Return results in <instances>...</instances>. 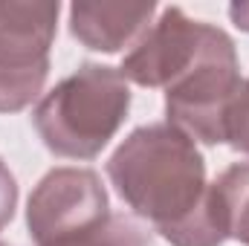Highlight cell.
I'll use <instances>...</instances> for the list:
<instances>
[{
	"instance_id": "cell-3",
	"label": "cell",
	"mask_w": 249,
	"mask_h": 246,
	"mask_svg": "<svg viewBox=\"0 0 249 246\" xmlns=\"http://www.w3.org/2000/svg\"><path fill=\"white\" fill-rule=\"evenodd\" d=\"M241 84L235 41L220 26L206 23L194 58L165 87L168 124L203 145L226 142V119Z\"/></svg>"
},
{
	"instance_id": "cell-4",
	"label": "cell",
	"mask_w": 249,
	"mask_h": 246,
	"mask_svg": "<svg viewBox=\"0 0 249 246\" xmlns=\"http://www.w3.org/2000/svg\"><path fill=\"white\" fill-rule=\"evenodd\" d=\"M58 12L53 0H0V113H18L41 96Z\"/></svg>"
},
{
	"instance_id": "cell-8",
	"label": "cell",
	"mask_w": 249,
	"mask_h": 246,
	"mask_svg": "<svg viewBox=\"0 0 249 246\" xmlns=\"http://www.w3.org/2000/svg\"><path fill=\"white\" fill-rule=\"evenodd\" d=\"M209 200L220 235L249 246V162L226 168L212 183Z\"/></svg>"
},
{
	"instance_id": "cell-13",
	"label": "cell",
	"mask_w": 249,
	"mask_h": 246,
	"mask_svg": "<svg viewBox=\"0 0 249 246\" xmlns=\"http://www.w3.org/2000/svg\"><path fill=\"white\" fill-rule=\"evenodd\" d=\"M0 246H3V244H0Z\"/></svg>"
},
{
	"instance_id": "cell-1",
	"label": "cell",
	"mask_w": 249,
	"mask_h": 246,
	"mask_svg": "<svg viewBox=\"0 0 249 246\" xmlns=\"http://www.w3.org/2000/svg\"><path fill=\"white\" fill-rule=\"evenodd\" d=\"M107 177L124 206L171 246H220L206 159L171 124L136 127L107 159Z\"/></svg>"
},
{
	"instance_id": "cell-7",
	"label": "cell",
	"mask_w": 249,
	"mask_h": 246,
	"mask_svg": "<svg viewBox=\"0 0 249 246\" xmlns=\"http://www.w3.org/2000/svg\"><path fill=\"white\" fill-rule=\"evenodd\" d=\"M157 12L154 0L139 3H72L70 6V32L87 50L119 53L151 26Z\"/></svg>"
},
{
	"instance_id": "cell-9",
	"label": "cell",
	"mask_w": 249,
	"mask_h": 246,
	"mask_svg": "<svg viewBox=\"0 0 249 246\" xmlns=\"http://www.w3.org/2000/svg\"><path fill=\"white\" fill-rule=\"evenodd\" d=\"M50 246H151V235L130 217L110 214L105 223H99L87 232L70 235L64 241H55Z\"/></svg>"
},
{
	"instance_id": "cell-10",
	"label": "cell",
	"mask_w": 249,
	"mask_h": 246,
	"mask_svg": "<svg viewBox=\"0 0 249 246\" xmlns=\"http://www.w3.org/2000/svg\"><path fill=\"white\" fill-rule=\"evenodd\" d=\"M226 142L235 151L249 154V78L241 84V93L235 96V105L229 110V119H226Z\"/></svg>"
},
{
	"instance_id": "cell-12",
	"label": "cell",
	"mask_w": 249,
	"mask_h": 246,
	"mask_svg": "<svg viewBox=\"0 0 249 246\" xmlns=\"http://www.w3.org/2000/svg\"><path fill=\"white\" fill-rule=\"evenodd\" d=\"M229 18L235 20L238 29L249 32V3H232V6H229Z\"/></svg>"
},
{
	"instance_id": "cell-2",
	"label": "cell",
	"mask_w": 249,
	"mask_h": 246,
	"mask_svg": "<svg viewBox=\"0 0 249 246\" xmlns=\"http://www.w3.org/2000/svg\"><path fill=\"white\" fill-rule=\"evenodd\" d=\"M130 110V90L119 70L81 64L32 110L44 145L67 159H93L116 136Z\"/></svg>"
},
{
	"instance_id": "cell-11",
	"label": "cell",
	"mask_w": 249,
	"mask_h": 246,
	"mask_svg": "<svg viewBox=\"0 0 249 246\" xmlns=\"http://www.w3.org/2000/svg\"><path fill=\"white\" fill-rule=\"evenodd\" d=\"M15 206H18V183L12 177V171L6 168V162L0 159V232L15 217Z\"/></svg>"
},
{
	"instance_id": "cell-5",
	"label": "cell",
	"mask_w": 249,
	"mask_h": 246,
	"mask_svg": "<svg viewBox=\"0 0 249 246\" xmlns=\"http://www.w3.org/2000/svg\"><path fill=\"white\" fill-rule=\"evenodd\" d=\"M107 217V191L90 168H53L26 203V226L35 246H50L87 232Z\"/></svg>"
},
{
	"instance_id": "cell-6",
	"label": "cell",
	"mask_w": 249,
	"mask_h": 246,
	"mask_svg": "<svg viewBox=\"0 0 249 246\" xmlns=\"http://www.w3.org/2000/svg\"><path fill=\"white\" fill-rule=\"evenodd\" d=\"M206 23L191 20L180 6H165L162 15L136 38L130 53L122 58L124 81L139 87H168L186 67L203 38Z\"/></svg>"
}]
</instances>
